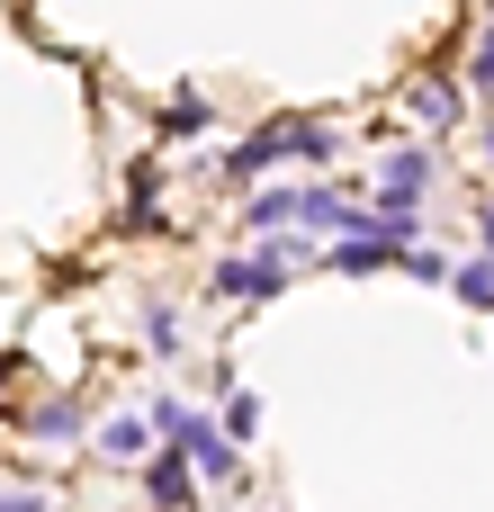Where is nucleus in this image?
I'll return each instance as SVG.
<instances>
[{"instance_id":"8","label":"nucleus","mask_w":494,"mask_h":512,"mask_svg":"<svg viewBox=\"0 0 494 512\" xmlns=\"http://www.w3.org/2000/svg\"><path fill=\"white\" fill-rule=\"evenodd\" d=\"M486 252H494V207H486Z\"/></svg>"},{"instance_id":"6","label":"nucleus","mask_w":494,"mask_h":512,"mask_svg":"<svg viewBox=\"0 0 494 512\" xmlns=\"http://www.w3.org/2000/svg\"><path fill=\"white\" fill-rule=\"evenodd\" d=\"M459 297H468V306H494V261H468V270H459Z\"/></svg>"},{"instance_id":"7","label":"nucleus","mask_w":494,"mask_h":512,"mask_svg":"<svg viewBox=\"0 0 494 512\" xmlns=\"http://www.w3.org/2000/svg\"><path fill=\"white\" fill-rule=\"evenodd\" d=\"M0 512H45V495H36V486H18V495H0Z\"/></svg>"},{"instance_id":"3","label":"nucleus","mask_w":494,"mask_h":512,"mask_svg":"<svg viewBox=\"0 0 494 512\" xmlns=\"http://www.w3.org/2000/svg\"><path fill=\"white\" fill-rule=\"evenodd\" d=\"M144 486H153L162 512H189V450H162V459L144 468Z\"/></svg>"},{"instance_id":"4","label":"nucleus","mask_w":494,"mask_h":512,"mask_svg":"<svg viewBox=\"0 0 494 512\" xmlns=\"http://www.w3.org/2000/svg\"><path fill=\"white\" fill-rule=\"evenodd\" d=\"M423 180H432V162H423V153H396V162L378 171V189H387V216H405V198H414Z\"/></svg>"},{"instance_id":"2","label":"nucleus","mask_w":494,"mask_h":512,"mask_svg":"<svg viewBox=\"0 0 494 512\" xmlns=\"http://www.w3.org/2000/svg\"><path fill=\"white\" fill-rule=\"evenodd\" d=\"M288 288V243L279 252H252V261H225L216 270V297H234V306H261V297H279Z\"/></svg>"},{"instance_id":"1","label":"nucleus","mask_w":494,"mask_h":512,"mask_svg":"<svg viewBox=\"0 0 494 512\" xmlns=\"http://www.w3.org/2000/svg\"><path fill=\"white\" fill-rule=\"evenodd\" d=\"M297 153H306V162H324V153H333V135H324L315 117H279V126H261L243 153H225V171H234V180H261V171H279V162H297Z\"/></svg>"},{"instance_id":"5","label":"nucleus","mask_w":494,"mask_h":512,"mask_svg":"<svg viewBox=\"0 0 494 512\" xmlns=\"http://www.w3.org/2000/svg\"><path fill=\"white\" fill-rule=\"evenodd\" d=\"M99 450H108V459H144V423H108Z\"/></svg>"},{"instance_id":"9","label":"nucleus","mask_w":494,"mask_h":512,"mask_svg":"<svg viewBox=\"0 0 494 512\" xmlns=\"http://www.w3.org/2000/svg\"><path fill=\"white\" fill-rule=\"evenodd\" d=\"M486 153H494V144H486Z\"/></svg>"}]
</instances>
